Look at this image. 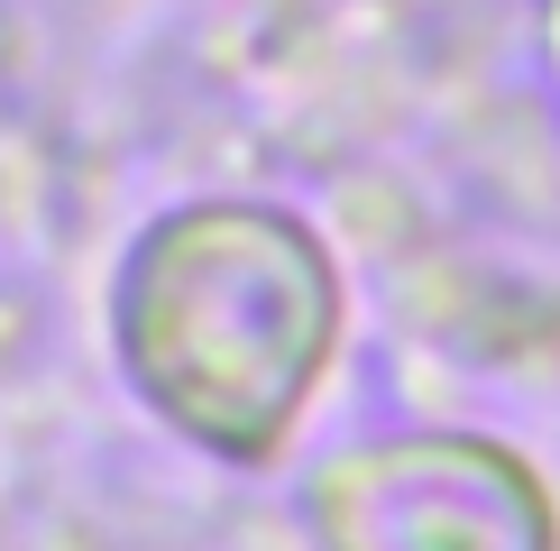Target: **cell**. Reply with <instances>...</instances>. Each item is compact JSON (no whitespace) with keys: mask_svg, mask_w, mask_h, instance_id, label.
Here are the masks:
<instances>
[{"mask_svg":"<svg viewBox=\"0 0 560 551\" xmlns=\"http://www.w3.org/2000/svg\"><path fill=\"white\" fill-rule=\"evenodd\" d=\"M313 551H560L551 496L515 450L469 432L359 442L303 488Z\"/></svg>","mask_w":560,"mask_h":551,"instance_id":"obj_2","label":"cell"},{"mask_svg":"<svg viewBox=\"0 0 560 551\" xmlns=\"http://www.w3.org/2000/svg\"><path fill=\"white\" fill-rule=\"evenodd\" d=\"M331 276L276 212H184L129 248L120 367L175 442L258 469L313 396Z\"/></svg>","mask_w":560,"mask_h":551,"instance_id":"obj_1","label":"cell"}]
</instances>
